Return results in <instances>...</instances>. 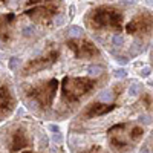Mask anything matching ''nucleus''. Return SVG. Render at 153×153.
<instances>
[{"mask_svg":"<svg viewBox=\"0 0 153 153\" xmlns=\"http://www.w3.org/2000/svg\"><path fill=\"white\" fill-rule=\"evenodd\" d=\"M16 20V16L9 12V14H2L0 16V42H8L11 37V26Z\"/></svg>","mask_w":153,"mask_h":153,"instance_id":"nucleus-11","label":"nucleus"},{"mask_svg":"<svg viewBox=\"0 0 153 153\" xmlns=\"http://www.w3.org/2000/svg\"><path fill=\"white\" fill-rule=\"evenodd\" d=\"M54 141H61V135L60 133H55L54 135Z\"/></svg>","mask_w":153,"mask_h":153,"instance_id":"nucleus-26","label":"nucleus"},{"mask_svg":"<svg viewBox=\"0 0 153 153\" xmlns=\"http://www.w3.org/2000/svg\"><path fill=\"white\" fill-rule=\"evenodd\" d=\"M58 55H60V51L58 49H52L49 51L48 54L42 55V57H37L31 61H28L23 68V75L28 76V75H32L35 72H40V71H45L46 68H51L54 63L58 60Z\"/></svg>","mask_w":153,"mask_h":153,"instance_id":"nucleus-6","label":"nucleus"},{"mask_svg":"<svg viewBox=\"0 0 153 153\" xmlns=\"http://www.w3.org/2000/svg\"><path fill=\"white\" fill-rule=\"evenodd\" d=\"M143 51H144V46L139 43V42H135V43L132 45V48H130V55L135 57V55H138V54H141Z\"/></svg>","mask_w":153,"mask_h":153,"instance_id":"nucleus-13","label":"nucleus"},{"mask_svg":"<svg viewBox=\"0 0 153 153\" xmlns=\"http://www.w3.org/2000/svg\"><path fill=\"white\" fill-rule=\"evenodd\" d=\"M80 153H104V150H103V147L101 146H91L89 149H86V150H83V152H80Z\"/></svg>","mask_w":153,"mask_h":153,"instance_id":"nucleus-14","label":"nucleus"},{"mask_svg":"<svg viewBox=\"0 0 153 153\" xmlns=\"http://www.w3.org/2000/svg\"><path fill=\"white\" fill-rule=\"evenodd\" d=\"M112 45H113L115 48H120V46L123 45V37H121L120 34H115L113 38H112Z\"/></svg>","mask_w":153,"mask_h":153,"instance_id":"nucleus-18","label":"nucleus"},{"mask_svg":"<svg viewBox=\"0 0 153 153\" xmlns=\"http://www.w3.org/2000/svg\"><path fill=\"white\" fill-rule=\"evenodd\" d=\"M143 104H144L147 109L153 107V97H152L150 94H144V95H143Z\"/></svg>","mask_w":153,"mask_h":153,"instance_id":"nucleus-15","label":"nucleus"},{"mask_svg":"<svg viewBox=\"0 0 153 153\" xmlns=\"http://www.w3.org/2000/svg\"><path fill=\"white\" fill-rule=\"evenodd\" d=\"M8 149L9 152H19L25 147L29 146V138L26 135V130L22 129V127H19V129H16L14 132L11 133V138L8 141Z\"/></svg>","mask_w":153,"mask_h":153,"instance_id":"nucleus-10","label":"nucleus"},{"mask_svg":"<svg viewBox=\"0 0 153 153\" xmlns=\"http://www.w3.org/2000/svg\"><path fill=\"white\" fill-rule=\"evenodd\" d=\"M115 109H117V104H107V103H101V101H95V103L86 107V110L81 113V117L83 118H97V117H103L106 113H110Z\"/></svg>","mask_w":153,"mask_h":153,"instance_id":"nucleus-9","label":"nucleus"},{"mask_svg":"<svg viewBox=\"0 0 153 153\" xmlns=\"http://www.w3.org/2000/svg\"><path fill=\"white\" fill-rule=\"evenodd\" d=\"M19 65H20V61H19V58H17V57L9 58V71H16Z\"/></svg>","mask_w":153,"mask_h":153,"instance_id":"nucleus-19","label":"nucleus"},{"mask_svg":"<svg viewBox=\"0 0 153 153\" xmlns=\"http://www.w3.org/2000/svg\"><path fill=\"white\" fill-rule=\"evenodd\" d=\"M69 34H71L72 37L78 38V37H81L84 32H83V29H81L80 26H71V28H69Z\"/></svg>","mask_w":153,"mask_h":153,"instance_id":"nucleus-16","label":"nucleus"},{"mask_svg":"<svg viewBox=\"0 0 153 153\" xmlns=\"http://www.w3.org/2000/svg\"><path fill=\"white\" fill-rule=\"evenodd\" d=\"M0 2H5V0H0Z\"/></svg>","mask_w":153,"mask_h":153,"instance_id":"nucleus-29","label":"nucleus"},{"mask_svg":"<svg viewBox=\"0 0 153 153\" xmlns=\"http://www.w3.org/2000/svg\"><path fill=\"white\" fill-rule=\"evenodd\" d=\"M127 34L130 35H149L153 32V12L152 11H141L136 14L126 26Z\"/></svg>","mask_w":153,"mask_h":153,"instance_id":"nucleus-5","label":"nucleus"},{"mask_svg":"<svg viewBox=\"0 0 153 153\" xmlns=\"http://www.w3.org/2000/svg\"><path fill=\"white\" fill-rule=\"evenodd\" d=\"M55 14H58V6L57 5H42V6H35V8L25 11V16H28L31 20L38 22V23L51 22L55 17Z\"/></svg>","mask_w":153,"mask_h":153,"instance_id":"nucleus-8","label":"nucleus"},{"mask_svg":"<svg viewBox=\"0 0 153 153\" xmlns=\"http://www.w3.org/2000/svg\"><path fill=\"white\" fill-rule=\"evenodd\" d=\"M57 89H58V80L52 78L49 81H42L40 84L32 86L28 91V97L35 100L40 107L48 109L54 103L55 95H57Z\"/></svg>","mask_w":153,"mask_h":153,"instance_id":"nucleus-4","label":"nucleus"},{"mask_svg":"<svg viewBox=\"0 0 153 153\" xmlns=\"http://www.w3.org/2000/svg\"><path fill=\"white\" fill-rule=\"evenodd\" d=\"M143 153H150V152H149V150H147V149H146V150H144V152H143Z\"/></svg>","mask_w":153,"mask_h":153,"instance_id":"nucleus-27","label":"nucleus"},{"mask_svg":"<svg viewBox=\"0 0 153 153\" xmlns=\"http://www.w3.org/2000/svg\"><path fill=\"white\" fill-rule=\"evenodd\" d=\"M23 153H35V152H23Z\"/></svg>","mask_w":153,"mask_h":153,"instance_id":"nucleus-28","label":"nucleus"},{"mask_svg":"<svg viewBox=\"0 0 153 153\" xmlns=\"http://www.w3.org/2000/svg\"><path fill=\"white\" fill-rule=\"evenodd\" d=\"M66 46L75 54L76 58H92L100 55L98 48L89 40H83V38H71L66 42Z\"/></svg>","mask_w":153,"mask_h":153,"instance_id":"nucleus-7","label":"nucleus"},{"mask_svg":"<svg viewBox=\"0 0 153 153\" xmlns=\"http://www.w3.org/2000/svg\"><path fill=\"white\" fill-rule=\"evenodd\" d=\"M55 0H26V5H38V3H54Z\"/></svg>","mask_w":153,"mask_h":153,"instance_id":"nucleus-20","label":"nucleus"},{"mask_svg":"<svg viewBox=\"0 0 153 153\" xmlns=\"http://www.w3.org/2000/svg\"><path fill=\"white\" fill-rule=\"evenodd\" d=\"M126 75H127V72H126L124 69H118V71H115V76H117V78H126Z\"/></svg>","mask_w":153,"mask_h":153,"instance_id":"nucleus-21","label":"nucleus"},{"mask_svg":"<svg viewBox=\"0 0 153 153\" xmlns=\"http://www.w3.org/2000/svg\"><path fill=\"white\" fill-rule=\"evenodd\" d=\"M101 72H103V68L101 66H98V65H92V66H89V74L91 75H100Z\"/></svg>","mask_w":153,"mask_h":153,"instance_id":"nucleus-17","label":"nucleus"},{"mask_svg":"<svg viewBox=\"0 0 153 153\" xmlns=\"http://www.w3.org/2000/svg\"><path fill=\"white\" fill-rule=\"evenodd\" d=\"M49 130H52L54 133H57V132H58V127H57V126H52V124H51V126H49Z\"/></svg>","mask_w":153,"mask_h":153,"instance_id":"nucleus-25","label":"nucleus"},{"mask_svg":"<svg viewBox=\"0 0 153 153\" xmlns=\"http://www.w3.org/2000/svg\"><path fill=\"white\" fill-rule=\"evenodd\" d=\"M117 60H118V63H121V65H127V58H124V57H118Z\"/></svg>","mask_w":153,"mask_h":153,"instance_id":"nucleus-24","label":"nucleus"},{"mask_svg":"<svg viewBox=\"0 0 153 153\" xmlns=\"http://www.w3.org/2000/svg\"><path fill=\"white\" fill-rule=\"evenodd\" d=\"M144 129L139 126H132L129 123L115 124L107 130V139L109 144L115 150H124L130 146V143L138 141L143 136Z\"/></svg>","mask_w":153,"mask_h":153,"instance_id":"nucleus-3","label":"nucleus"},{"mask_svg":"<svg viewBox=\"0 0 153 153\" xmlns=\"http://www.w3.org/2000/svg\"><path fill=\"white\" fill-rule=\"evenodd\" d=\"M14 104H16V101H14L11 91L6 86H0V113H6L12 110Z\"/></svg>","mask_w":153,"mask_h":153,"instance_id":"nucleus-12","label":"nucleus"},{"mask_svg":"<svg viewBox=\"0 0 153 153\" xmlns=\"http://www.w3.org/2000/svg\"><path fill=\"white\" fill-rule=\"evenodd\" d=\"M87 26L94 31H113L121 32L123 29V14L112 6L92 8L86 16Z\"/></svg>","mask_w":153,"mask_h":153,"instance_id":"nucleus-1","label":"nucleus"},{"mask_svg":"<svg viewBox=\"0 0 153 153\" xmlns=\"http://www.w3.org/2000/svg\"><path fill=\"white\" fill-rule=\"evenodd\" d=\"M138 91H139V87H138L136 84H133V86L130 87V95H136V94H138Z\"/></svg>","mask_w":153,"mask_h":153,"instance_id":"nucleus-22","label":"nucleus"},{"mask_svg":"<svg viewBox=\"0 0 153 153\" xmlns=\"http://www.w3.org/2000/svg\"><path fill=\"white\" fill-rule=\"evenodd\" d=\"M97 81L87 76H66L61 83V100L65 104H74L94 91Z\"/></svg>","mask_w":153,"mask_h":153,"instance_id":"nucleus-2","label":"nucleus"},{"mask_svg":"<svg viewBox=\"0 0 153 153\" xmlns=\"http://www.w3.org/2000/svg\"><path fill=\"white\" fill-rule=\"evenodd\" d=\"M141 75H143V76H149V75H150V69H149V68H146V69H143V72H141Z\"/></svg>","mask_w":153,"mask_h":153,"instance_id":"nucleus-23","label":"nucleus"}]
</instances>
